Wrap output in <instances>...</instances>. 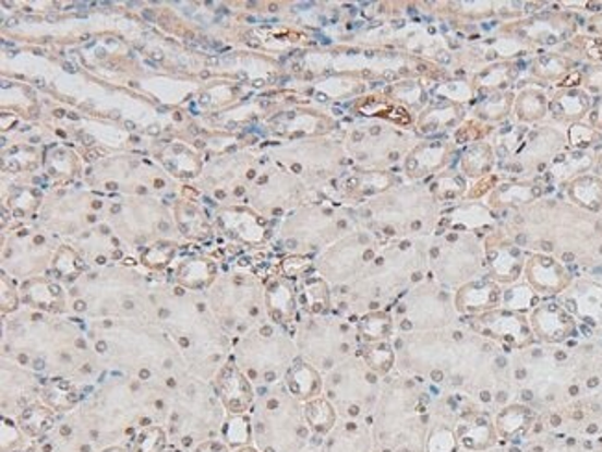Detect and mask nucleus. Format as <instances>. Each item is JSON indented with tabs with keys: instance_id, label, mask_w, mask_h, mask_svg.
I'll return each instance as SVG.
<instances>
[{
	"instance_id": "2",
	"label": "nucleus",
	"mask_w": 602,
	"mask_h": 452,
	"mask_svg": "<svg viewBox=\"0 0 602 452\" xmlns=\"http://www.w3.org/2000/svg\"><path fill=\"white\" fill-rule=\"evenodd\" d=\"M167 436L160 427H143L140 435L134 436V447L130 449L132 452H166Z\"/></svg>"
},
{
	"instance_id": "3",
	"label": "nucleus",
	"mask_w": 602,
	"mask_h": 452,
	"mask_svg": "<svg viewBox=\"0 0 602 452\" xmlns=\"http://www.w3.org/2000/svg\"><path fill=\"white\" fill-rule=\"evenodd\" d=\"M191 452H232L227 441L221 440H208L203 441L201 445L195 447Z\"/></svg>"
},
{
	"instance_id": "4",
	"label": "nucleus",
	"mask_w": 602,
	"mask_h": 452,
	"mask_svg": "<svg viewBox=\"0 0 602 452\" xmlns=\"http://www.w3.org/2000/svg\"><path fill=\"white\" fill-rule=\"evenodd\" d=\"M100 452H132V451H130L129 447L116 445V447H108V449H105V451H100Z\"/></svg>"
},
{
	"instance_id": "5",
	"label": "nucleus",
	"mask_w": 602,
	"mask_h": 452,
	"mask_svg": "<svg viewBox=\"0 0 602 452\" xmlns=\"http://www.w3.org/2000/svg\"><path fill=\"white\" fill-rule=\"evenodd\" d=\"M232 452H260V451L258 449H256V447L243 445V447H238V449H232Z\"/></svg>"
},
{
	"instance_id": "6",
	"label": "nucleus",
	"mask_w": 602,
	"mask_h": 452,
	"mask_svg": "<svg viewBox=\"0 0 602 452\" xmlns=\"http://www.w3.org/2000/svg\"><path fill=\"white\" fill-rule=\"evenodd\" d=\"M87 145H92L93 138H89V135H86Z\"/></svg>"
},
{
	"instance_id": "1",
	"label": "nucleus",
	"mask_w": 602,
	"mask_h": 452,
	"mask_svg": "<svg viewBox=\"0 0 602 452\" xmlns=\"http://www.w3.org/2000/svg\"><path fill=\"white\" fill-rule=\"evenodd\" d=\"M323 452H371V441L368 436L358 435L357 425L349 423L344 435L328 438Z\"/></svg>"
}]
</instances>
